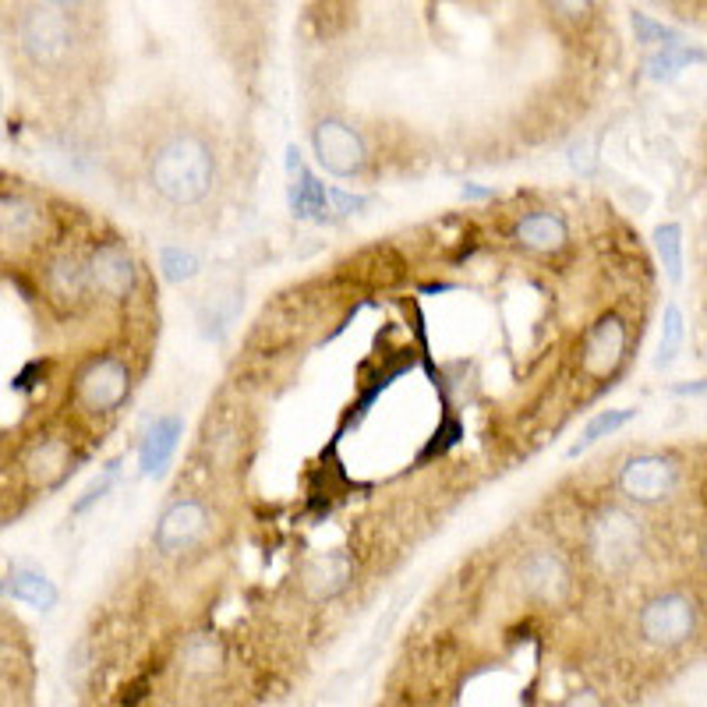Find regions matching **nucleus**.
<instances>
[{
	"label": "nucleus",
	"mask_w": 707,
	"mask_h": 707,
	"mask_svg": "<svg viewBox=\"0 0 707 707\" xmlns=\"http://www.w3.org/2000/svg\"><path fill=\"white\" fill-rule=\"evenodd\" d=\"M145 181L152 195L170 209L205 205L220 181L213 142L184 124L160 131L145 152Z\"/></svg>",
	"instance_id": "f257e3e1"
},
{
	"label": "nucleus",
	"mask_w": 707,
	"mask_h": 707,
	"mask_svg": "<svg viewBox=\"0 0 707 707\" xmlns=\"http://www.w3.org/2000/svg\"><path fill=\"white\" fill-rule=\"evenodd\" d=\"M18 43L32 64H64L74 50V18L61 4H36L18 18Z\"/></svg>",
	"instance_id": "f03ea898"
},
{
	"label": "nucleus",
	"mask_w": 707,
	"mask_h": 707,
	"mask_svg": "<svg viewBox=\"0 0 707 707\" xmlns=\"http://www.w3.org/2000/svg\"><path fill=\"white\" fill-rule=\"evenodd\" d=\"M587 545H590V556L595 563L608 573H619L626 566H634L640 556V521L629 517L626 509L619 506H608L602 509L595 521H590L587 531Z\"/></svg>",
	"instance_id": "7ed1b4c3"
},
{
	"label": "nucleus",
	"mask_w": 707,
	"mask_h": 707,
	"mask_svg": "<svg viewBox=\"0 0 707 707\" xmlns=\"http://www.w3.org/2000/svg\"><path fill=\"white\" fill-rule=\"evenodd\" d=\"M131 390V372L121 357H95L74 378V400L89 414H113Z\"/></svg>",
	"instance_id": "20e7f679"
},
{
	"label": "nucleus",
	"mask_w": 707,
	"mask_h": 707,
	"mask_svg": "<svg viewBox=\"0 0 707 707\" xmlns=\"http://www.w3.org/2000/svg\"><path fill=\"white\" fill-rule=\"evenodd\" d=\"M697 608L686 595H658L640 608V637L655 647H679L694 637Z\"/></svg>",
	"instance_id": "39448f33"
},
{
	"label": "nucleus",
	"mask_w": 707,
	"mask_h": 707,
	"mask_svg": "<svg viewBox=\"0 0 707 707\" xmlns=\"http://www.w3.org/2000/svg\"><path fill=\"white\" fill-rule=\"evenodd\" d=\"M676 482H679V467L673 456H661V453L629 456L619 467V492L634 503H661L665 495H673Z\"/></svg>",
	"instance_id": "423d86ee"
},
{
	"label": "nucleus",
	"mask_w": 707,
	"mask_h": 707,
	"mask_svg": "<svg viewBox=\"0 0 707 707\" xmlns=\"http://www.w3.org/2000/svg\"><path fill=\"white\" fill-rule=\"evenodd\" d=\"M85 276H89V294L103 297V301H124L135 291V259L124 244L107 241L92 252V259L85 262Z\"/></svg>",
	"instance_id": "0eeeda50"
},
{
	"label": "nucleus",
	"mask_w": 707,
	"mask_h": 707,
	"mask_svg": "<svg viewBox=\"0 0 707 707\" xmlns=\"http://www.w3.org/2000/svg\"><path fill=\"white\" fill-rule=\"evenodd\" d=\"M312 145L319 163L336 178H357L368 163L365 142L343 121H319V128L312 131Z\"/></svg>",
	"instance_id": "6e6552de"
},
{
	"label": "nucleus",
	"mask_w": 707,
	"mask_h": 707,
	"mask_svg": "<svg viewBox=\"0 0 707 707\" xmlns=\"http://www.w3.org/2000/svg\"><path fill=\"white\" fill-rule=\"evenodd\" d=\"M209 534V506L202 499H178L156 524V548L163 556H184Z\"/></svg>",
	"instance_id": "1a4fd4ad"
},
{
	"label": "nucleus",
	"mask_w": 707,
	"mask_h": 707,
	"mask_svg": "<svg viewBox=\"0 0 707 707\" xmlns=\"http://www.w3.org/2000/svg\"><path fill=\"white\" fill-rule=\"evenodd\" d=\"M626 351V326L619 315H602L595 326L584 336V351H580V365L584 375L590 378H605L619 368Z\"/></svg>",
	"instance_id": "9d476101"
},
{
	"label": "nucleus",
	"mask_w": 707,
	"mask_h": 707,
	"mask_svg": "<svg viewBox=\"0 0 707 707\" xmlns=\"http://www.w3.org/2000/svg\"><path fill=\"white\" fill-rule=\"evenodd\" d=\"M521 587L538 602H563L569 590V569L556 552L538 548L521 566Z\"/></svg>",
	"instance_id": "9b49d317"
},
{
	"label": "nucleus",
	"mask_w": 707,
	"mask_h": 707,
	"mask_svg": "<svg viewBox=\"0 0 707 707\" xmlns=\"http://www.w3.org/2000/svg\"><path fill=\"white\" fill-rule=\"evenodd\" d=\"M184 435V422L178 414H166V417H156V422L149 425L142 446H139V464H142V474H163L170 456L178 453V443Z\"/></svg>",
	"instance_id": "f8f14e48"
},
{
	"label": "nucleus",
	"mask_w": 707,
	"mask_h": 707,
	"mask_svg": "<svg viewBox=\"0 0 707 707\" xmlns=\"http://www.w3.org/2000/svg\"><path fill=\"white\" fill-rule=\"evenodd\" d=\"M513 238H517L524 248H531V252H542V255L563 252L566 241H569L566 223L556 213H531V216H524L517 223V231H513Z\"/></svg>",
	"instance_id": "ddd939ff"
},
{
	"label": "nucleus",
	"mask_w": 707,
	"mask_h": 707,
	"mask_svg": "<svg viewBox=\"0 0 707 707\" xmlns=\"http://www.w3.org/2000/svg\"><path fill=\"white\" fill-rule=\"evenodd\" d=\"M347 580H351V559L343 556V552L322 556L304 569V587H309L312 598H333L347 587Z\"/></svg>",
	"instance_id": "4468645a"
},
{
	"label": "nucleus",
	"mask_w": 707,
	"mask_h": 707,
	"mask_svg": "<svg viewBox=\"0 0 707 707\" xmlns=\"http://www.w3.org/2000/svg\"><path fill=\"white\" fill-rule=\"evenodd\" d=\"M291 209L301 220H326L330 213V191L309 166H301L291 184Z\"/></svg>",
	"instance_id": "2eb2a0df"
},
{
	"label": "nucleus",
	"mask_w": 707,
	"mask_h": 707,
	"mask_svg": "<svg viewBox=\"0 0 707 707\" xmlns=\"http://www.w3.org/2000/svg\"><path fill=\"white\" fill-rule=\"evenodd\" d=\"M47 286H50V294L57 301H82L89 294V276H85V262L79 259H57L50 262V270H47Z\"/></svg>",
	"instance_id": "dca6fc26"
},
{
	"label": "nucleus",
	"mask_w": 707,
	"mask_h": 707,
	"mask_svg": "<svg viewBox=\"0 0 707 707\" xmlns=\"http://www.w3.org/2000/svg\"><path fill=\"white\" fill-rule=\"evenodd\" d=\"M40 209L26 199H0V241H26L40 231Z\"/></svg>",
	"instance_id": "f3484780"
},
{
	"label": "nucleus",
	"mask_w": 707,
	"mask_h": 707,
	"mask_svg": "<svg viewBox=\"0 0 707 707\" xmlns=\"http://www.w3.org/2000/svg\"><path fill=\"white\" fill-rule=\"evenodd\" d=\"M68 467H71V450L61 443V438H43V443L29 453V474L43 485L61 482Z\"/></svg>",
	"instance_id": "a211bd4d"
},
{
	"label": "nucleus",
	"mask_w": 707,
	"mask_h": 707,
	"mask_svg": "<svg viewBox=\"0 0 707 707\" xmlns=\"http://www.w3.org/2000/svg\"><path fill=\"white\" fill-rule=\"evenodd\" d=\"M8 590L18 602H29L32 608H53L57 605V587L43 577V573H32V569H14Z\"/></svg>",
	"instance_id": "6ab92c4d"
},
{
	"label": "nucleus",
	"mask_w": 707,
	"mask_h": 707,
	"mask_svg": "<svg viewBox=\"0 0 707 707\" xmlns=\"http://www.w3.org/2000/svg\"><path fill=\"white\" fill-rule=\"evenodd\" d=\"M704 50H694V47H686L683 40H676V43H668V47H661L655 57H647V74H652V79H673L676 71H683L686 64H694V61H704Z\"/></svg>",
	"instance_id": "aec40b11"
},
{
	"label": "nucleus",
	"mask_w": 707,
	"mask_h": 707,
	"mask_svg": "<svg viewBox=\"0 0 707 707\" xmlns=\"http://www.w3.org/2000/svg\"><path fill=\"white\" fill-rule=\"evenodd\" d=\"M199 270H202V262H199L195 252H191V248H184V244H166V248H160V273H163V280H170V283H188V280L199 276Z\"/></svg>",
	"instance_id": "412c9836"
},
{
	"label": "nucleus",
	"mask_w": 707,
	"mask_h": 707,
	"mask_svg": "<svg viewBox=\"0 0 707 707\" xmlns=\"http://www.w3.org/2000/svg\"><path fill=\"white\" fill-rule=\"evenodd\" d=\"M655 248H658V259L665 265L668 280H679L683 276V231L676 223H665L655 231Z\"/></svg>",
	"instance_id": "4be33fe9"
},
{
	"label": "nucleus",
	"mask_w": 707,
	"mask_h": 707,
	"mask_svg": "<svg viewBox=\"0 0 707 707\" xmlns=\"http://www.w3.org/2000/svg\"><path fill=\"white\" fill-rule=\"evenodd\" d=\"M683 347V312L676 309V304H668L665 315H661V343H658V357H655V365L665 368V365H673L676 354Z\"/></svg>",
	"instance_id": "5701e85b"
},
{
	"label": "nucleus",
	"mask_w": 707,
	"mask_h": 707,
	"mask_svg": "<svg viewBox=\"0 0 707 707\" xmlns=\"http://www.w3.org/2000/svg\"><path fill=\"white\" fill-rule=\"evenodd\" d=\"M634 414H637V411H629V407H619V411H602V414L595 417V422H590V425L584 428L580 443L573 446V453H580V450H587V446H595L598 438H605V435L619 432L626 422H634Z\"/></svg>",
	"instance_id": "b1692460"
},
{
	"label": "nucleus",
	"mask_w": 707,
	"mask_h": 707,
	"mask_svg": "<svg viewBox=\"0 0 707 707\" xmlns=\"http://www.w3.org/2000/svg\"><path fill=\"white\" fill-rule=\"evenodd\" d=\"M634 29H637V43H661V47H668V43L679 40L673 29H665L661 22H655L652 14H634Z\"/></svg>",
	"instance_id": "393cba45"
},
{
	"label": "nucleus",
	"mask_w": 707,
	"mask_h": 707,
	"mask_svg": "<svg viewBox=\"0 0 707 707\" xmlns=\"http://www.w3.org/2000/svg\"><path fill=\"white\" fill-rule=\"evenodd\" d=\"M113 477H118V461H113V464H110V467L103 471V477H95V482H92V485H89V488L82 492V499H79V503H74L71 509H74V513H85V509H89L92 503H100V499H103V495L110 492V485H113Z\"/></svg>",
	"instance_id": "a878e982"
},
{
	"label": "nucleus",
	"mask_w": 707,
	"mask_h": 707,
	"mask_svg": "<svg viewBox=\"0 0 707 707\" xmlns=\"http://www.w3.org/2000/svg\"><path fill=\"white\" fill-rule=\"evenodd\" d=\"M330 202H336V209H340L343 216H351V213H357V209H365V199L347 195V191H330Z\"/></svg>",
	"instance_id": "bb28decb"
},
{
	"label": "nucleus",
	"mask_w": 707,
	"mask_h": 707,
	"mask_svg": "<svg viewBox=\"0 0 707 707\" xmlns=\"http://www.w3.org/2000/svg\"><path fill=\"white\" fill-rule=\"evenodd\" d=\"M569 163H573V170H580V174H590V170H595V156H590V149L584 142L569 149Z\"/></svg>",
	"instance_id": "cd10ccee"
},
{
	"label": "nucleus",
	"mask_w": 707,
	"mask_h": 707,
	"mask_svg": "<svg viewBox=\"0 0 707 707\" xmlns=\"http://www.w3.org/2000/svg\"><path fill=\"white\" fill-rule=\"evenodd\" d=\"M563 707H605L602 700H598V694H590V690H580V694H573Z\"/></svg>",
	"instance_id": "c85d7f7f"
},
{
	"label": "nucleus",
	"mask_w": 707,
	"mask_h": 707,
	"mask_svg": "<svg viewBox=\"0 0 707 707\" xmlns=\"http://www.w3.org/2000/svg\"><path fill=\"white\" fill-rule=\"evenodd\" d=\"M679 396H690V393H707V378L704 382H694V386H676Z\"/></svg>",
	"instance_id": "c756f323"
},
{
	"label": "nucleus",
	"mask_w": 707,
	"mask_h": 707,
	"mask_svg": "<svg viewBox=\"0 0 707 707\" xmlns=\"http://www.w3.org/2000/svg\"><path fill=\"white\" fill-rule=\"evenodd\" d=\"M704 563H707V538H704Z\"/></svg>",
	"instance_id": "7c9ffc66"
}]
</instances>
